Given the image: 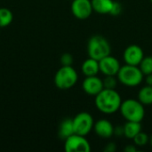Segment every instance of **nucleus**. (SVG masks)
Returning <instances> with one entry per match:
<instances>
[{"mask_svg":"<svg viewBox=\"0 0 152 152\" xmlns=\"http://www.w3.org/2000/svg\"><path fill=\"white\" fill-rule=\"evenodd\" d=\"M117 77L120 84L128 87H135L142 84L144 75L139 66L125 64L124 66H121Z\"/></svg>","mask_w":152,"mask_h":152,"instance_id":"20e7f679","label":"nucleus"},{"mask_svg":"<svg viewBox=\"0 0 152 152\" xmlns=\"http://www.w3.org/2000/svg\"><path fill=\"white\" fill-rule=\"evenodd\" d=\"M124 151L126 152H136L138 151V147L134 143V144H128L124 149Z\"/></svg>","mask_w":152,"mask_h":152,"instance_id":"a878e982","label":"nucleus"},{"mask_svg":"<svg viewBox=\"0 0 152 152\" xmlns=\"http://www.w3.org/2000/svg\"><path fill=\"white\" fill-rule=\"evenodd\" d=\"M78 80L77 70L72 66H62L54 76V84L61 90L72 88Z\"/></svg>","mask_w":152,"mask_h":152,"instance_id":"39448f33","label":"nucleus"},{"mask_svg":"<svg viewBox=\"0 0 152 152\" xmlns=\"http://www.w3.org/2000/svg\"><path fill=\"white\" fill-rule=\"evenodd\" d=\"M72 121H73L74 133L77 134L86 136L91 133L92 130H94V118L88 112L83 111L77 114L74 117V118H72Z\"/></svg>","mask_w":152,"mask_h":152,"instance_id":"423d86ee","label":"nucleus"},{"mask_svg":"<svg viewBox=\"0 0 152 152\" xmlns=\"http://www.w3.org/2000/svg\"><path fill=\"white\" fill-rule=\"evenodd\" d=\"M149 140H150V136L143 133L142 131H141L139 134H137L134 138L133 139L134 141V143L139 148V147H144L146 144L149 143Z\"/></svg>","mask_w":152,"mask_h":152,"instance_id":"aec40b11","label":"nucleus"},{"mask_svg":"<svg viewBox=\"0 0 152 152\" xmlns=\"http://www.w3.org/2000/svg\"><path fill=\"white\" fill-rule=\"evenodd\" d=\"M119 111L126 121L142 122L145 117L144 105L138 99H126L122 101Z\"/></svg>","mask_w":152,"mask_h":152,"instance_id":"f03ea898","label":"nucleus"},{"mask_svg":"<svg viewBox=\"0 0 152 152\" xmlns=\"http://www.w3.org/2000/svg\"><path fill=\"white\" fill-rule=\"evenodd\" d=\"M82 88L86 94L96 96L104 88L103 81L98 76L86 77L82 84Z\"/></svg>","mask_w":152,"mask_h":152,"instance_id":"9b49d317","label":"nucleus"},{"mask_svg":"<svg viewBox=\"0 0 152 152\" xmlns=\"http://www.w3.org/2000/svg\"><path fill=\"white\" fill-rule=\"evenodd\" d=\"M122 11H123L122 4L119 2H114L110 14H111L113 16H118V15H119L122 12Z\"/></svg>","mask_w":152,"mask_h":152,"instance_id":"5701e85b","label":"nucleus"},{"mask_svg":"<svg viewBox=\"0 0 152 152\" xmlns=\"http://www.w3.org/2000/svg\"><path fill=\"white\" fill-rule=\"evenodd\" d=\"M139 68L144 76L152 73V56H144L139 64Z\"/></svg>","mask_w":152,"mask_h":152,"instance_id":"6ab92c4d","label":"nucleus"},{"mask_svg":"<svg viewBox=\"0 0 152 152\" xmlns=\"http://www.w3.org/2000/svg\"><path fill=\"white\" fill-rule=\"evenodd\" d=\"M149 143H150V145H151V147L152 148V135L151 136H150V140H149Z\"/></svg>","mask_w":152,"mask_h":152,"instance_id":"cd10ccee","label":"nucleus"},{"mask_svg":"<svg viewBox=\"0 0 152 152\" xmlns=\"http://www.w3.org/2000/svg\"><path fill=\"white\" fill-rule=\"evenodd\" d=\"M103 81V86L106 89H116L118 84L117 76H105Z\"/></svg>","mask_w":152,"mask_h":152,"instance_id":"412c9836","label":"nucleus"},{"mask_svg":"<svg viewBox=\"0 0 152 152\" xmlns=\"http://www.w3.org/2000/svg\"><path fill=\"white\" fill-rule=\"evenodd\" d=\"M74 133L73 121L71 118H65L60 125L59 127V136L62 140H66L68 137L72 135Z\"/></svg>","mask_w":152,"mask_h":152,"instance_id":"dca6fc26","label":"nucleus"},{"mask_svg":"<svg viewBox=\"0 0 152 152\" xmlns=\"http://www.w3.org/2000/svg\"><path fill=\"white\" fill-rule=\"evenodd\" d=\"M142 131L141 122L126 121L124 125V136L129 140H133L134 136Z\"/></svg>","mask_w":152,"mask_h":152,"instance_id":"2eb2a0df","label":"nucleus"},{"mask_svg":"<svg viewBox=\"0 0 152 152\" xmlns=\"http://www.w3.org/2000/svg\"><path fill=\"white\" fill-rule=\"evenodd\" d=\"M64 150L67 152H90L91 144L86 136L73 134L64 140Z\"/></svg>","mask_w":152,"mask_h":152,"instance_id":"0eeeda50","label":"nucleus"},{"mask_svg":"<svg viewBox=\"0 0 152 152\" xmlns=\"http://www.w3.org/2000/svg\"><path fill=\"white\" fill-rule=\"evenodd\" d=\"M81 70L86 77L97 76L98 73L100 72L99 61L89 57L83 62L81 66Z\"/></svg>","mask_w":152,"mask_h":152,"instance_id":"ddd939ff","label":"nucleus"},{"mask_svg":"<svg viewBox=\"0 0 152 152\" xmlns=\"http://www.w3.org/2000/svg\"><path fill=\"white\" fill-rule=\"evenodd\" d=\"M151 4H152V0H151Z\"/></svg>","mask_w":152,"mask_h":152,"instance_id":"c85d7f7f","label":"nucleus"},{"mask_svg":"<svg viewBox=\"0 0 152 152\" xmlns=\"http://www.w3.org/2000/svg\"><path fill=\"white\" fill-rule=\"evenodd\" d=\"M73 61V56L69 53H63L61 57V63L62 66H72Z\"/></svg>","mask_w":152,"mask_h":152,"instance_id":"4be33fe9","label":"nucleus"},{"mask_svg":"<svg viewBox=\"0 0 152 152\" xmlns=\"http://www.w3.org/2000/svg\"><path fill=\"white\" fill-rule=\"evenodd\" d=\"M93 9L100 14H109L111 11L113 0H91Z\"/></svg>","mask_w":152,"mask_h":152,"instance_id":"4468645a","label":"nucleus"},{"mask_svg":"<svg viewBox=\"0 0 152 152\" xmlns=\"http://www.w3.org/2000/svg\"><path fill=\"white\" fill-rule=\"evenodd\" d=\"M114 135L118 137L124 136V126H118L114 127Z\"/></svg>","mask_w":152,"mask_h":152,"instance_id":"b1692460","label":"nucleus"},{"mask_svg":"<svg viewBox=\"0 0 152 152\" xmlns=\"http://www.w3.org/2000/svg\"><path fill=\"white\" fill-rule=\"evenodd\" d=\"M116 150H117V145L114 142H109L103 149L105 152H115Z\"/></svg>","mask_w":152,"mask_h":152,"instance_id":"393cba45","label":"nucleus"},{"mask_svg":"<svg viewBox=\"0 0 152 152\" xmlns=\"http://www.w3.org/2000/svg\"><path fill=\"white\" fill-rule=\"evenodd\" d=\"M143 57H144L143 50L141 46L137 45H128L123 53V59L126 64H129V65L139 66Z\"/></svg>","mask_w":152,"mask_h":152,"instance_id":"9d476101","label":"nucleus"},{"mask_svg":"<svg viewBox=\"0 0 152 152\" xmlns=\"http://www.w3.org/2000/svg\"><path fill=\"white\" fill-rule=\"evenodd\" d=\"M13 20V14L11 10L5 7L0 8V28L9 26Z\"/></svg>","mask_w":152,"mask_h":152,"instance_id":"a211bd4d","label":"nucleus"},{"mask_svg":"<svg viewBox=\"0 0 152 152\" xmlns=\"http://www.w3.org/2000/svg\"><path fill=\"white\" fill-rule=\"evenodd\" d=\"M145 77V81H146V85L148 86H152V73L144 76Z\"/></svg>","mask_w":152,"mask_h":152,"instance_id":"bb28decb","label":"nucleus"},{"mask_svg":"<svg viewBox=\"0 0 152 152\" xmlns=\"http://www.w3.org/2000/svg\"><path fill=\"white\" fill-rule=\"evenodd\" d=\"M111 46L107 38L101 35L92 36L87 43V54L90 58L100 61L110 55Z\"/></svg>","mask_w":152,"mask_h":152,"instance_id":"7ed1b4c3","label":"nucleus"},{"mask_svg":"<svg viewBox=\"0 0 152 152\" xmlns=\"http://www.w3.org/2000/svg\"><path fill=\"white\" fill-rule=\"evenodd\" d=\"M99 67L100 72L104 76H117L121 65L116 57L110 54L99 61Z\"/></svg>","mask_w":152,"mask_h":152,"instance_id":"1a4fd4ad","label":"nucleus"},{"mask_svg":"<svg viewBox=\"0 0 152 152\" xmlns=\"http://www.w3.org/2000/svg\"><path fill=\"white\" fill-rule=\"evenodd\" d=\"M94 97L95 106L100 112L106 115H110L119 111L122 99L119 93L116 89L103 88Z\"/></svg>","mask_w":152,"mask_h":152,"instance_id":"f257e3e1","label":"nucleus"},{"mask_svg":"<svg viewBox=\"0 0 152 152\" xmlns=\"http://www.w3.org/2000/svg\"><path fill=\"white\" fill-rule=\"evenodd\" d=\"M71 12L78 20L88 19L94 12L91 0H72Z\"/></svg>","mask_w":152,"mask_h":152,"instance_id":"6e6552de","label":"nucleus"},{"mask_svg":"<svg viewBox=\"0 0 152 152\" xmlns=\"http://www.w3.org/2000/svg\"><path fill=\"white\" fill-rule=\"evenodd\" d=\"M94 131L97 136L102 139H109L114 135V126L112 123L105 118L99 119L94 123Z\"/></svg>","mask_w":152,"mask_h":152,"instance_id":"f8f14e48","label":"nucleus"},{"mask_svg":"<svg viewBox=\"0 0 152 152\" xmlns=\"http://www.w3.org/2000/svg\"><path fill=\"white\" fill-rule=\"evenodd\" d=\"M138 100L144 105L149 106L152 104V86H144L138 92Z\"/></svg>","mask_w":152,"mask_h":152,"instance_id":"f3484780","label":"nucleus"}]
</instances>
